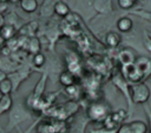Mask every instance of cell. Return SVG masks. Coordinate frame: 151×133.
Masks as SVG:
<instances>
[{
    "label": "cell",
    "mask_w": 151,
    "mask_h": 133,
    "mask_svg": "<svg viewBox=\"0 0 151 133\" xmlns=\"http://www.w3.org/2000/svg\"><path fill=\"white\" fill-rule=\"evenodd\" d=\"M111 114L110 105L103 101L91 102L87 107V117L93 121H104Z\"/></svg>",
    "instance_id": "obj_1"
},
{
    "label": "cell",
    "mask_w": 151,
    "mask_h": 133,
    "mask_svg": "<svg viewBox=\"0 0 151 133\" xmlns=\"http://www.w3.org/2000/svg\"><path fill=\"white\" fill-rule=\"evenodd\" d=\"M12 107V99L9 94H2L0 98V112H7Z\"/></svg>",
    "instance_id": "obj_11"
},
{
    "label": "cell",
    "mask_w": 151,
    "mask_h": 133,
    "mask_svg": "<svg viewBox=\"0 0 151 133\" xmlns=\"http://www.w3.org/2000/svg\"><path fill=\"white\" fill-rule=\"evenodd\" d=\"M11 2H20V0H9Z\"/></svg>",
    "instance_id": "obj_20"
},
{
    "label": "cell",
    "mask_w": 151,
    "mask_h": 133,
    "mask_svg": "<svg viewBox=\"0 0 151 133\" xmlns=\"http://www.w3.org/2000/svg\"><path fill=\"white\" fill-rule=\"evenodd\" d=\"M12 88H13V85L8 78L0 81V93L1 94H9L12 92Z\"/></svg>",
    "instance_id": "obj_12"
},
{
    "label": "cell",
    "mask_w": 151,
    "mask_h": 133,
    "mask_svg": "<svg viewBox=\"0 0 151 133\" xmlns=\"http://www.w3.org/2000/svg\"><path fill=\"white\" fill-rule=\"evenodd\" d=\"M20 7L26 13H33L38 8L37 0H20Z\"/></svg>",
    "instance_id": "obj_7"
},
{
    "label": "cell",
    "mask_w": 151,
    "mask_h": 133,
    "mask_svg": "<svg viewBox=\"0 0 151 133\" xmlns=\"http://www.w3.org/2000/svg\"><path fill=\"white\" fill-rule=\"evenodd\" d=\"M130 95L134 104H143L149 100L150 98V89L149 87L143 82H137L131 86L130 88Z\"/></svg>",
    "instance_id": "obj_2"
},
{
    "label": "cell",
    "mask_w": 151,
    "mask_h": 133,
    "mask_svg": "<svg viewBox=\"0 0 151 133\" xmlns=\"http://www.w3.org/2000/svg\"><path fill=\"white\" fill-rule=\"evenodd\" d=\"M130 126H131L132 133H146L147 132L146 124L140 120H134V121L130 122Z\"/></svg>",
    "instance_id": "obj_10"
},
{
    "label": "cell",
    "mask_w": 151,
    "mask_h": 133,
    "mask_svg": "<svg viewBox=\"0 0 151 133\" xmlns=\"http://www.w3.org/2000/svg\"><path fill=\"white\" fill-rule=\"evenodd\" d=\"M138 0H118V5L123 9H129L131 8Z\"/></svg>",
    "instance_id": "obj_15"
},
{
    "label": "cell",
    "mask_w": 151,
    "mask_h": 133,
    "mask_svg": "<svg viewBox=\"0 0 151 133\" xmlns=\"http://www.w3.org/2000/svg\"><path fill=\"white\" fill-rule=\"evenodd\" d=\"M0 34L1 36L4 38V40H8L11 38H13L15 35V28L13 25H9V24H4L1 27H0Z\"/></svg>",
    "instance_id": "obj_6"
},
{
    "label": "cell",
    "mask_w": 151,
    "mask_h": 133,
    "mask_svg": "<svg viewBox=\"0 0 151 133\" xmlns=\"http://www.w3.org/2000/svg\"><path fill=\"white\" fill-rule=\"evenodd\" d=\"M117 133H132L130 122H129V124H122V125L118 127Z\"/></svg>",
    "instance_id": "obj_16"
},
{
    "label": "cell",
    "mask_w": 151,
    "mask_h": 133,
    "mask_svg": "<svg viewBox=\"0 0 151 133\" xmlns=\"http://www.w3.org/2000/svg\"><path fill=\"white\" fill-rule=\"evenodd\" d=\"M136 67L142 72V74H145L150 68H151V61L145 58V56H142V58H138L134 62Z\"/></svg>",
    "instance_id": "obj_9"
},
{
    "label": "cell",
    "mask_w": 151,
    "mask_h": 133,
    "mask_svg": "<svg viewBox=\"0 0 151 133\" xmlns=\"http://www.w3.org/2000/svg\"><path fill=\"white\" fill-rule=\"evenodd\" d=\"M122 41V38L120 35L117 33V32H109L106 35H105V44L109 46V47H117Z\"/></svg>",
    "instance_id": "obj_4"
},
{
    "label": "cell",
    "mask_w": 151,
    "mask_h": 133,
    "mask_svg": "<svg viewBox=\"0 0 151 133\" xmlns=\"http://www.w3.org/2000/svg\"><path fill=\"white\" fill-rule=\"evenodd\" d=\"M53 9H54V13L59 16H66L70 14V7L64 1H57L54 4Z\"/></svg>",
    "instance_id": "obj_8"
},
{
    "label": "cell",
    "mask_w": 151,
    "mask_h": 133,
    "mask_svg": "<svg viewBox=\"0 0 151 133\" xmlns=\"http://www.w3.org/2000/svg\"><path fill=\"white\" fill-rule=\"evenodd\" d=\"M132 26H133V22L129 16H123V18L118 19V21H117V27L123 33H126V32L131 31Z\"/></svg>",
    "instance_id": "obj_5"
},
{
    "label": "cell",
    "mask_w": 151,
    "mask_h": 133,
    "mask_svg": "<svg viewBox=\"0 0 151 133\" xmlns=\"http://www.w3.org/2000/svg\"><path fill=\"white\" fill-rule=\"evenodd\" d=\"M5 1H7V0H0V2H5Z\"/></svg>",
    "instance_id": "obj_21"
},
{
    "label": "cell",
    "mask_w": 151,
    "mask_h": 133,
    "mask_svg": "<svg viewBox=\"0 0 151 133\" xmlns=\"http://www.w3.org/2000/svg\"><path fill=\"white\" fill-rule=\"evenodd\" d=\"M4 24H5V20H4V16H2L1 14H0V27H1V26H2Z\"/></svg>",
    "instance_id": "obj_18"
},
{
    "label": "cell",
    "mask_w": 151,
    "mask_h": 133,
    "mask_svg": "<svg viewBox=\"0 0 151 133\" xmlns=\"http://www.w3.org/2000/svg\"><path fill=\"white\" fill-rule=\"evenodd\" d=\"M5 42H6V41L4 40V38H2V36H1V34H0V46H4V44H5Z\"/></svg>",
    "instance_id": "obj_19"
},
{
    "label": "cell",
    "mask_w": 151,
    "mask_h": 133,
    "mask_svg": "<svg viewBox=\"0 0 151 133\" xmlns=\"http://www.w3.org/2000/svg\"><path fill=\"white\" fill-rule=\"evenodd\" d=\"M45 55L44 54H41L40 52H38V53H35L34 55H33V64H34V66H37V67H41L44 64H45Z\"/></svg>",
    "instance_id": "obj_14"
},
{
    "label": "cell",
    "mask_w": 151,
    "mask_h": 133,
    "mask_svg": "<svg viewBox=\"0 0 151 133\" xmlns=\"http://www.w3.org/2000/svg\"><path fill=\"white\" fill-rule=\"evenodd\" d=\"M7 78V75H6V73L4 72V71H1L0 69V81H2L4 79H6Z\"/></svg>",
    "instance_id": "obj_17"
},
{
    "label": "cell",
    "mask_w": 151,
    "mask_h": 133,
    "mask_svg": "<svg viewBox=\"0 0 151 133\" xmlns=\"http://www.w3.org/2000/svg\"><path fill=\"white\" fill-rule=\"evenodd\" d=\"M28 51L33 54H35L40 51V42L37 38H31L28 40Z\"/></svg>",
    "instance_id": "obj_13"
},
{
    "label": "cell",
    "mask_w": 151,
    "mask_h": 133,
    "mask_svg": "<svg viewBox=\"0 0 151 133\" xmlns=\"http://www.w3.org/2000/svg\"><path fill=\"white\" fill-rule=\"evenodd\" d=\"M59 82L63 85V86H65V87H68V86H72V85H74V82H76V75L71 72V71H64V72H61L60 73V75H59Z\"/></svg>",
    "instance_id": "obj_3"
}]
</instances>
